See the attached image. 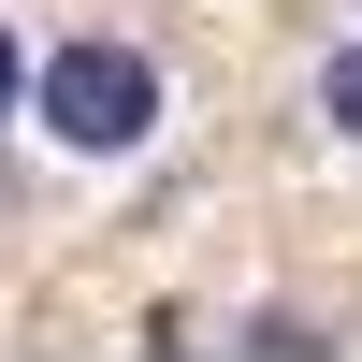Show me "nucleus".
I'll return each mask as SVG.
<instances>
[{"instance_id":"nucleus-1","label":"nucleus","mask_w":362,"mask_h":362,"mask_svg":"<svg viewBox=\"0 0 362 362\" xmlns=\"http://www.w3.org/2000/svg\"><path fill=\"white\" fill-rule=\"evenodd\" d=\"M29 131H44L73 174H131L145 145L174 131V73L131 44V29H58V44L29 58Z\"/></svg>"},{"instance_id":"nucleus-3","label":"nucleus","mask_w":362,"mask_h":362,"mask_svg":"<svg viewBox=\"0 0 362 362\" xmlns=\"http://www.w3.org/2000/svg\"><path fill=\"white\" fill-rule=\"evenodd\" d=\"M15 116H29V44L0 29V131H15Z\"/></svg>"},{"instance_id":"nucleus-2","label":"nucleus","mask_w":362,"mask_h":362,"mask_svg":"<svg viewBox=\"0 0 362 362\" xmlns=\"http://www.w3.org/2000/svg\"><path fill=\"white\" fill-rule=\"evenodd\" d=\"M305 116H319V131H334L348 160H362V29H348L334 58H319V73H305Z\"/></svg>"},{"instance_id":"nucleus-4","label":"nucleus","mask_w":362,"mask_h":362,"mask_svg":"<svg viewBox=\"0 0 362 362\" xmlns=\"http://www.w3.org/2000/svg\"><path fill=\"white\" fill-rule=\"evenodd\" d=\"M348 15H362V0H348Z\"/></svg>"}]
</instances>
